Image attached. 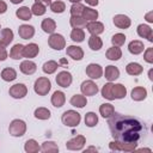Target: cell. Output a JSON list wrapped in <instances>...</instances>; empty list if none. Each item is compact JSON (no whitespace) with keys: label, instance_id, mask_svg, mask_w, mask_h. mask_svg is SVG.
<instances>
[{"label":"cell","instance_id":"obj_39","mask_svg":"<svg viewBox=\"0 0 153 153\" xmlns=\"http://www.w3.org/2000/svg\"><path fill=\"white\" fill-rule=\"evenodd\" d=\"M71 39L73 42H76V43H80V42H84L85 39V32L82 29H73L72 32H71Z\"/></svg>","mask_w":153,"mask_h":153},{"label":"cell","instance_id":"obj_27","mask_svg":"<svg viewBox=\"0 0 153 153\" xmlns=\"http://www.w3.org/2000/svg\"><path fill=\"white\" fill-rule=\"evenodd\" d=\"M105 56L111 61H117L122 57V50L120 49V47H111L106 50Z\"/></svg>","mask_w":153,"mask_h":153},{"label":"cell","instance_id":"obj_41","mask_svg":"<svg viewBox=\"0 0 153 153\" xmlns=\"http://www.w3.org/2000/svg\"><path fill=\"white\" fill-rule=\"evenodd\" d=\"M41 151L44 152V153H50V152L55 153V152H59V147L54 141H45V142L42 143Z\"/></svg>","mask_w":153,"mask_h":153},{"label":"cell","instance_id":"obj_32","mask_svg":"<svg viewBox=\"0 0 153 153\" xmlns=\"http://www.w3.org/2000/svg\"><path fill=\"white\" fill-rule=\"evenodd\" d=\"M71 104L75 108H84L86 104H87V99L84 94H74L72 98H71Z\"/></svg>","mask_w":153,"mask_h":153},{"label":"cell","instance_id":"obj_48","mask_svg":"<svg viewBox=\"0 0 153 153\" xmlns=\"http://www.w3.org/2000/svg\"><path fill=\"white\" fill-rule=\"evenodd\" d=\"M7 59V50L4 47H0V61H5Z\"/></svg>","mask_w":153,"mask_h":153},{"label":"cell","instance_id":"obj_11","mask_svg":"<svg viewBox=\"0 0 153 153\" xmlns=\"http://www.w3.org/2000/svg\"><path fill=\"white\" fill-rule=\"evenodd\" d=\"M86 74L91 79H99L103 75V68L98 63H90L86 67Z\"/></svg>","mask_w":153,"mask_h":153},{"label":"cell","instance_id":"obj_15","mask_svg":"<svg viewBox=\"0 0 153 153\" xmlns=\"http://www.w3.org/2000/svg\"><path fill=\"white\" fill-rule=\"evenodd\" d=\"M13 41V31L8 27L2 29L0 32V47L6 48Z\"/></svg>","mask_w":153,"mask_h":153},{"label":"cell","instance_id":"obj_10","mask_svg":"<svg viewBox=\"0 0 153 153\" xmlns=\"http://www.w3.org/2000/svg\"><path fill=\"white\" fill-rule=\"evenodd\" d=\"M80 90L84 96H94L98 92V86L92 80H85L81 82Z\"/></svg>","mask_w":153,"mask_h":153},{"label":"cell","instance_id":"obj_38","mask_svg":"<svg viewBox=\"0 0 153 153\" xmlns=\"http://www.w3.org/2000/svg\"><path fill=\"white\" fill-rule=\"evenodd\" d=\"M81 17L85 20L93 22V20H96L98 18V12H97V10H93V8H90V7H85Z\"/></svg>","mask_w":153,"mask_h":153},{"label":"cell","instance_id":"obj_6","mask_svg":"<svg viewBox=\"0 0 153 153\" xmlns=\"http://www.w3.org/2000/svg\"><path fill=\"white\" fill-rule=\"evenodd\" d=\"M48 44L54 50H62L66 47V39L60 33H51L48 38Z\"/></svg>","mask_w":153,"mask_h":153},{"label":"cell","instance_id":"obj_56","mask_svg":"<svg viewBox=\"0 0 153 153\" xmlns=\"http://www.w3.org/2000/svg\"><path fill=\"white\" fill-rule=\"evenodd\" d=\"M86 151H97V148H93V147H90L88 149H86Z\"/></svg>","mask_w":153,"mask_h":153},{"label":"cell","instance_id":"obj_2","mask_svg":"<svg viewBox=\"0 0 153 153\" xmlns=\"http://www.w3.org/2000/svg\"><path fill=\"white\" fill-rule=\"evenodd\" d=\"M62 123L66 126V127H78L80 121H81V116L79 112L74 111V110H67L62 114Z\"/></svg>","mask_w":153,"mask_h":153},{"label":"cell","instance_id":"obj_37","mask_svg":"<svg viewBox=\"0 0 153 153\" xmlns=\"http://www.w3.org/2000/svg\"><path fill=\"white\" fill-rule=\"evenodd\" d=\"M33 115H35V117L37 118V120H49L50 118V111L47 109V108H43V106H39V108H37L36 110H35V112H33Z\"/></svg>","mask_w":153,"mask_h":153},{"label":"cell","instance_id":"obj_25","mask_svg":"<svg viewBox=\"0 0 153 153\" xmlns=\"http://www.w3.org/2000/svg\"><path fill=\"white\" fill-rule=\"evenodd\" d=\"M127 94V88L122 84H114L112 85V96L114 99H122Z\"/></svg>","mask_w":153,"mask_h":153},{"label":"cell","instance_id":"obj_26","mask_svg":"<svg viewBox=\"0 0 153 153\" xmlns=\"http://www.w3.org/2000/svg\"><path fill=\"white\" fill-rule=\"evenodd\" d=\"M10 56H11L13 60H19V59L24 57V45L20 44V43L14 44V45L11 48Z\"/></svg>","mask_w":153,"mask_h":153},{"label":"cell","instance_id":"obj_20","mask_svg":"<svg viewBox=\"0 0 153 153\" xmlns=\"http://www.w3.org/2000/svg\"><path fill=\"white\" fill-rule=\"evenodd\" d=\"M39 53V47L36 43H29L27 45H24V57L32 59L36 57Z\"/></svg>","mask_w":153,"mask_h":153},{"label":"cell","instance_id":"obj_3","mask_svg":"<svg viewBox=\"0 0 153 153\" xmlns=\"http://www.w3.org/2000/svg\"><path fill=\"white\" fill-rule=\"evenodd\" d=\"M51 88V82L47 76H41L36 79L33 84V90L38 96H47Z\"/></svg>","mask_w":153,"mask_h":153},{"label":"cell","instance_id":"obj_34","mask_svg":"<svg viewBox=\"0 0 153 153\" xmlns=\"http://www.w3.org/2000/svg\"><path fill=\"white\" fill-rule=\"evenodd\" d=\"M24 149H25L26 153H37V152L41 151V147H39L38 142H37L36 140L30 139V140H27V141L25 142Z\"/></svg>","mask_w":153,"mask_h":153},{"label":"cell","instance_id":"obj_36","mask_svg":"<svg viewBox=\"0 0 153 153\" xmlns=\"http://www.w3.org/2000/svg\"><path fill=\"white\" fill-rule=\"evenodd\" d=\"M57 67H59V65H57L56 61H54V60H49V61H47V62L43 63L42 69H43V72H44L45 74H53V73L56 72Z\"/></svg>","mask_w":153,"mask_h":153},{"label":"cell","instance_id":"obj_53","mask_svg":"<svg viewBox=\"0 0 153 153\" xmlns=\"http://www.w3.org/2000/svg\"><path fill=\"white\" fill-rule=\"evenodd\" d=\"M12 4H14V5H17V4H20V2H23L24 0H10Z\"/></svg>","mask_w":153,"mask_h":153},{"label":"cell","instance_id":"obj_44","mask_svg":"<svg viewBox=\"0 0 153 153\" xmlns=\"http://www.w3.org/2000/svg\"><path fill=\"white\" fill-rule=\"evenodd\" d=\"M45 11H47L45 6L43 4H39V2H35L31 7V12L35 16H43L45 13Z\"/></svg>","mask_w":153,"mask_h":153},{"label":"cell","instance_id":"obj_50","mask_svg":"<svg viewBox=\"0 0 153 153\" xmlns=\"http://www.w3.org/2000/svg\"><path fill=\"white\" fill-rule=\"evenodd\" d=\"M86 4H88L90 6H97L98 5V0H85Z\"/></svg>","mask_w":153,"mask_h":153},{"label":"cell","instance_id":"obj_28","mask_svg":"<svg viewBox=\"0 0 153 153\" xmlns=\"http://www.w3.org/2000/svg\"><path fill=\"white\" fill-rule=\"evenodd\" d=\"M142 71H143V68H142V66L140 65V63H137V62H130V63H128L127 65V67H126V72L129 74V75H140L141 73H142Z\"/></svg>","mask_w":153,"mask_h":153},{"label":"cell","instance_id":"obj_40","mask_svg":"<svg viewBox=\"0 0 153 153\" xmlns=\"http://www.w3.org/2000/svg\"><path fill=\"white\" fill-rule=\"evenodd\" d=\"M112 82L111 81H109V82H106L103 87H102V96L105 98V99H108V100H114V96H112Z\"/></svg>","mask_w":153,"mask_h":153},{"label":"cell","instance_id":"obj_14","mask_svg":"<svg viewBox=\"0 0 153 153\" xmlns=\"http://www.w3.org/2000/svg\"><path fill=\"white\" fill-rule=\"evenodd\" d=\"M18 33L20 36V38L23 39H29L32 38L35 35V27L32 25H27V24H23L18 27Z\"/></svg>","mask_w":153,"mask_h":153},{"label":"cell","instance_id":"obj_9","mask_svg":"<svg viewBox=\"0 0 153 153\" xmlns=\"http://www.w3.org/2000/svg\"><path fill=\"white\" fill-rule=\"evenodd\" d=\"M8 93L11 97H13L16 99H20L27 94V87L24 84H14L13 86L10 87Z\"/></svg>","mask_w":153,"mask_h":153},{"label":"cell","instance_id":"obj_47","mask_svg":"<svg viewBox=\"0 0 153 153\" xmlns=\"http://www.w3.org/2000/svg\"><path fill=\"white\" fill-rule=\"evenodd\" d=\"M143 59L146 62L148 63H153V48H147L145 54H143Z\"/></svg>","mask_w":153,"mask_h":153},{"label":"cell","instance_id":"obj_22","mask_svg":"<svg viewBox=\"0 0 153 153\" xmlns=\"http://www.w3.org/2000/svg\"><path fill=\"white\" fill-rule=\"evenodd\" d=\"M104 75H105V79H106V80L114 81V80H116V79L120 76V71H118L117 67L110 65V66H106V67H105Z\"/></svg>","mask_w":153,"mask_h":153},{"label":"cell","instance_id":"obj_24","mask_svg":"<svg viewBox=\"0 0 153 153\" xmlns=\"http://www.w3.org/2000/svg\"><path fill=\"white\" fill-rule=\"evenodd\" d=\"M41 27H42V30H43L44 32L51 35V33H54V31L56 30V23H55V20L51 19V18H45V19H43V22H42V24H41Z\"/></svg>","mask_w":153,"mask_h":153},{"label":"cell","instance_id":"obj_33","mask_svg":"<svg viewBox=\"0 0 153 153\" xmlns=\"http://www.w3.org/2000/svg\"><path fill=\"white\" fill-rule=\"evenodd\" d=\"M88 47H90L92 50H94V51L99 50V49L103 47V41H102V38L98 37V35H91V37L88 38Z\"/></svg>","mask_w":153,"mask_h":153},{"label":"cell","instance_id":"obj_5","mask_svg":"<svg viewBox=\"0 0 153 153\" xmlns=\"http://www.w3.org/2000/svg\"><path fill=\"white\" fill-rule=\"evenodd\" d=\"M137 142H122L118 140L111 141L109 143V147L111 151H118V152H134L136 149Z\"/></svg>","mask_w":153,"mask_h":153},{"label":"cell","instance_id":"obj_43","mask_svg":"<svg viewBox=\"0 0 153 153\" xmlns=\"http://www.w3.org/2000/svg\"><path fill=\"white\" fill-rule=\"evenodd\" d=\"M50 10L54 12V13H62L65 12L66 10V5L63 1H60V0H56L54 2L50 4Z\"/></svg>","mask_w":153,"mask_h":153},{"label":"cell","instance_id":"obj_54","mask_svg":"<svg viewBox=\"0 0 153 153\" xmlns=\"http://www.w3.org/2000/svg\"><path fill=\"white\" fill-rule=\"evenodd\" d=\"M143 151H146V152H151L149 148H141V149H137V152H143Z\"/></svg>","mask_w":153,"mask_h":153},{"label":"cell","instance_id":"obj_35","mask_svg":"<svg viewBox=\"0 0 153 153\" xmlns=\"http://www.w3.org/2000/svg\"><path fill=\"white\" fill-rule=\"evenodd\" d=\"M69 24L73 29H82L86 27V20L82 17H76V16H72L69 19Z\"/></svg>","mask_w":153,"mask_h":153},{"label":"cell","instance_id":"obj_46","mask_svg":"<svg viewBox=\"0 0 153 153\" xmlns=\"http://www.w3.org/2000/svg\"><path fill=\"white\" fill-rule=\"evenodd\" d=\"M126 42V36L123 33H115L111 38V43L114 47H121Z\"/></svg>","mask_w":153,"mask_h":153},{"label":"cell","instance_id":"obj_57","mask_svg":"<svg viewBox=\"0 0 153 153\" xmlns=\"http://www.w3.org/2000/svg\"><path fill=\"white\" fill-rule=\"evenodd\" d=\"M69 1H71V2H73V4H74V2H80V1H81V0H69Z\"/></svg>","mask_w":153,"mask_h":153},{"label":"cell","instance_id":"obj_18","mask_svg":"<svg viewBox=\"0 0 153 153\" xmlns=\"http://www.w3.org/2000/svg\"><path fill=\"white\" fill-rule=\"evenodd\" d=\"M137 35L142 38H147L149 42H153V31H152L151 26H148L146 24H140L137 26Z\"/></svg>","mask_w":153,"mask_h":153},{"label":"cell","instance_id":"obj_31","mask_svg":"<svg viewBox=\"0 0 153 153\" xmlns=\"http://www.w3.org/2000/svg\"><path fill=\"white\" fill-rule=\"evenodd\" d=\"M1 79L5 80V81H13L16 78H17V72L14 68H11V67H7V68H4L1 71Z\"/></svg>","mask_w":153,"mask_h":153},{"label":"cell","instance_id":"obj_58","mask_svg":"<svg viewBox=\"0 0 153 153\" xmlns=\"http://www.w3.org/2000/svg\"><path fill=\"white\" fill-rule=\"evenodd\" d=\"M149 79L152 80V71H149Z\"/></svg>","mask_w":153,"mask_h":153},{"label":"cell","instance_id":"obj_29","mask_svg":"<svg viewBox=\"0 0 153 153\" xmlns=\"http://www.w3.org/2000/svg\"><path fill=\"white\" fill-rule=\"evenodd\" d=\"M99 112H100V115H102L104 118H109V117H111V116L114 115L115 108H114V105L110 104V103H104V104H102V105L99 106Z\"/></svg>","mask_w":153,"mask_h":153},{"label":"cell","instance_id":"obj_42","mask_svg":"<svg viewBox=\"0 0 153 153\" xmlns=\"http://www.w3.org/2000/svg\"><path fill=\"white\" fill-rule=\"evenodd\" d=\"M97 123H98V116L94 112L90 111L85 115V124L87 127H94Z\"/></svg>","mask_w":153,"mask_h":153},{"label":"cell","instance_id":"obj_45","mask_svg":"<svg viewBox=\"0 0 153 153\" xmlns=\"http://www.w3.org/2000/svg\"><path fill=\"white\" fill-rule=\"evenodd\" d=\"M84 8L85 6L81 5L80 2H74L71 7V14L72 16H76V17H81L82 16V12H84Z\"/></svg>","mask_w":153,"mask_h":153},{"label":"cell","instance_id":"obj_52","mask_svg":"<svg viewBox=\"0 0 153 153\" xmlns=\"http://www.w3.org/2000/svg\"><path fill=\"white\" fill-rule=\"evenodd\" d=\"M146 20H147V22H149V23H152V22H153V18H152V12H148V13L146 14Z\"/></svg>","mask_w":153,"mask_h":153},{"label":"cell","instance_id":"obj_1","mask_svg":"<svg viewBox=\"0 0 153 153\" xmlns=\"http://www.w3.org/2000/svg\"><path fill=\"white\" fill-rule=\"evenodd\" d=\"M108 124L112 137L122 142H137L140 139V131L143 128L136 118L115 112L109 117Z\"/></svg>","mask_w":153,"mask_h":153},{"label":"cell","instance_id":"obj_51","mask_svg":"<svg viewBox=\"0 0 153 153\" xmlns=\"http://www.w3.org/2000/svg\"><path fill=\"white\" fill-rule=\"evenodd\" d=\"M36 2H39V4H43L44 6H47V5H50L51 2H50V0H35Z\"/></svg>","mask_w":153,"mask_h":153},{"label":"cell","instance_id":"obj_16","mask_svg":"<svg viewBox=\"0 0 153 153\" xmlns=\"http://www.w3.org/2000/svg\"><path fill=\"white\" fill-rule=\"evenodd\" d=\"M19 68H20V72L22 73H24L26 75H31V74H33L36 72L37 66H36V63L33 61H31V60L27 59V60H25V61H23L20 63Z\"/></svg>","mask_w":153,"mask_h":153},{"label":"cell","instance_id":"obj_30","mask_svg":"<svg viewBox=\"0 0 153 153\" xmlns=\"http://www.w3.org/2000/svg\"><path fill=\"white\" fill-rule=\"evenodd\" d=\"M16 16H17L20 20H29V19H31L32 12H31V8H29V7H26V6H22V7H19V8L16 11Z\"/></svg>","mask_w":153,"mask_h":153},{"label":"cell","instance_id":"obj_19","mask_svg":"<svg viewBox=\"0 0 153 153\" xmlns=\"http://www.w3.org/2000/svg\"><path fill=\"white\" fill-rule=\"evenodd\" d=\"M143 49H145L143 42H141V41H139V39H134V41H131V42L128 44V50H129V53L133 54V55H139V54H141V53L143 51Z\"/></svg>","mask_w":153,"mask_h":153},{"label":"cell","instance_id":"obj_49","mask_svg":"<svg viewBox=\"0 0 153 153\" xmlns=\"http://www.w3.org/2000/svg\"><path fill=\"white\" fill-rule=\"evenodd\" d=\"M6 11H7V5H6V2L2 1V0H0V14H4Z\"/></svg>","mask_w":153,"mask_h":153},{"label":"cell","instance_id":"obj_23","mask_svg":"<svg viewBox=\"0 0 153 153\" xmlns=\"http://www.w3.org/2000/svg\"><path fill=\"white\" fill-rule=\"evenodd\" d=\"M66 102V96L62 91H55L51 96V104L55 106V108H61L63 106Z\"/></svg>","mask_w":153,"mask_h":153},{"label":"cell","instance_id":"obj_8","mask_svg":"<svg viewBox=\"0 0 153 153\" xmlns=\"http://www.w3.org/2000/svg\"><path fill=\"white\" fill-rule=\"evenodd\" d=\"M55 80H56V84H57L59 86L67 88V87L71 86V84H72V81H73V78H72V74H71L69 72H67V71H61V72L57 73Z\"/></svg>","mask_w":153,"mask_h":153},{"label":"cell","instance_id":"obj_12","mask_svg":"<svg viewBox=\"0 0 153 153\" xmlns=\"http://www.w3.org/2000/svg\"><path fill=\"white\" fill-rule=\"evenodd\" d=\"M112 22H114L115 26H117L118 29H128L131 24L130 18L126 14H116L112 18Z\"/></svg>","mask_w":153,"mask_h":153},{"label":"cell","instance_id":"obj_13","mask_svg":"<svg viewBox=\"0 0 153 153\" xmlns=\"http://www.w3.org/2000/svg\"><path fill=\"white\" fill-rule=\"evenodd\" d=\"M66 53H67V55L69 57H72L75 61H80L84 57V50L81 49V47H78V45H69V47H67Z\"/></svg>","mask_w":153,"mask_h":153},{"label":"cell","instance_id":"obj_55","mask_svg":"<svg viewBox=\"0 0 153 153\" xmlns=\"http://www.w3.org/2000/svg\"><path fill=\"white\" fill-rule=\"evenodd\" d=\"M60 62H61L62 65H68V62H67V61H66L65 59H61V61H60Z\"/></svg>","mask_w":153,"mask_h":153},{"label":"cell","instance_id":"obj_17","mask_svg":"<svg viewBox=\"0 0 153 153\" xmlns=\"http://www.w3.org/2000/svg\"><path fill=\"white\" fill-rule=\"evenodd\" d=\"M86 29H87V31L91 35H99V33L104 32V25H103V23L97 22V20H93V22L87 23L86 24Z\"/></svg>","mask_w":153,"mask_h":153},{"label":"cell","instance_id":"obj_4","mask_svg":"<svg viewBox=\"0 0 153 153\" xmlns=\"http://www.w3.org/2000/svg\"><path fill=\"white\" fill-rule=\"evenodd\" d=\"M8 131L12 136L14 137H20L25 134L26 131V123L23 121V120H13L11 123H10V127H8Z\"/></svg>","mask_w":153,"mask_h":153},{"label":"cell","instance_id":"obj_21","mask_svg":"<svg viewBox=\"0 0 153 153\" xmlns=\"http://www.w3.org/2000/svg\"><path fill=\"white\" fill-rule=\"evenodd\" d=\"M147 97V90L142 86H136L131 90V99L136 102H141Z\"/></svg>","mask_w":153,"mask_h":153},{"label":"cell","instance_id":"obj_7","mask_svg":"<svg viewBox=\"0 0 153 153\" xmlns=\"http://www.w3.org/2000/svg\"><path fill=\"white\" fill-rule=\"evenodd\" d=\"M85 143H86L85 136L84 135H76V136H74L73 139H71L69 141L66 142V147L69 151H80V149L84 148Z\"/></svg>","mask_w":153,"mask_h":153}]
</instances>
